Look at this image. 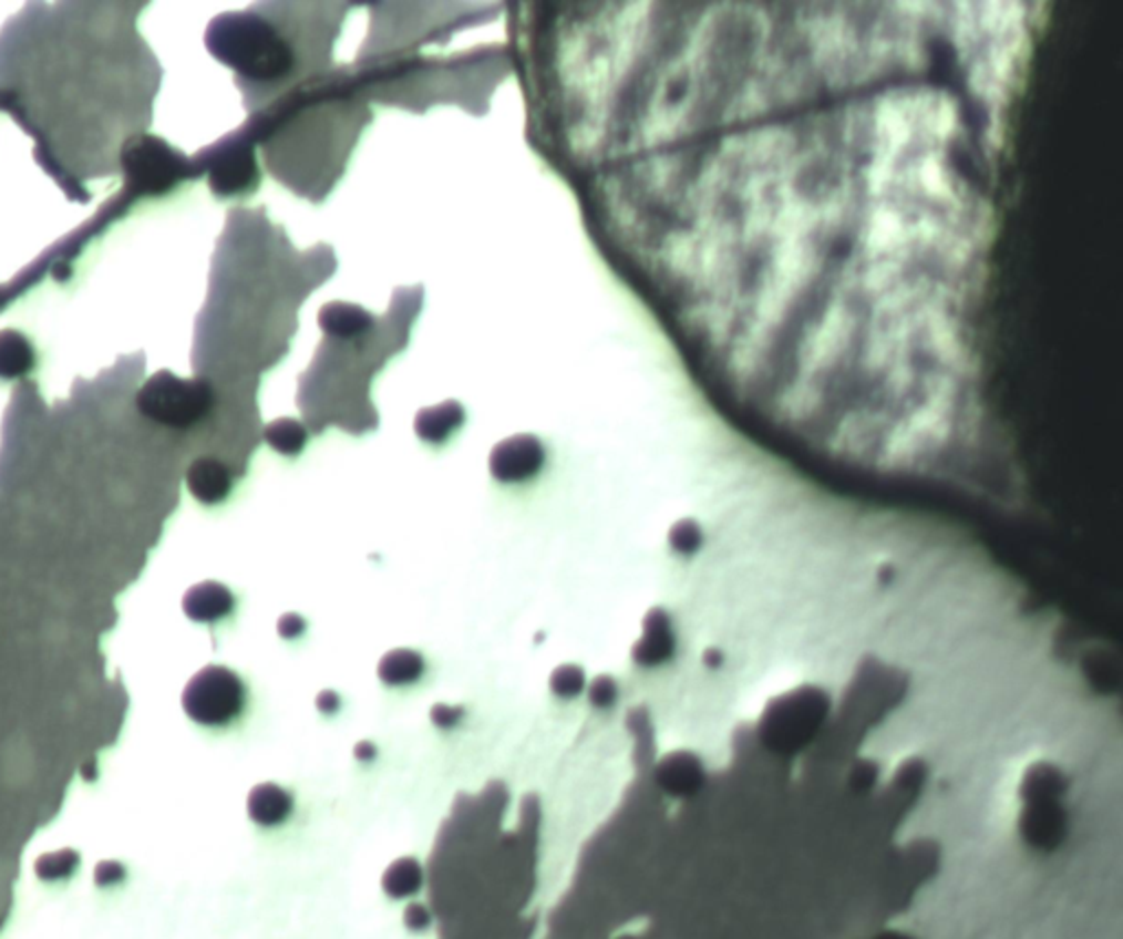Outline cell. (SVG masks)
Listing matches in <instances>:
<instances>
[{
  "mask_svg": "<svg viewBox=\"0 0 1123 939\" xmlns=\"http://www.w3.org/2000/svg\"><path fill=\"white\" fill-rule=\"evenodd\" d=\"M209 51L241 78L281 80L292 71V47L257 13H225L207 33Z\"/></svg>",
  "mask_w": 1123,
  "mask_h": 939,
  "instance_id": "cell-1",
  "label": "cell"
},
{
  "mask_svg": "<svg viewBox=\"0 0 1123 939\" xmlns=\"http://www.w3.org/2000/svg\"><path fill=\"white\" fill-rule=\"evenodd\" d=\"M138 413L172 431H192L216 409V389L207 378H178L163 369L136 391Z\"/></svg>",
  "mask_w": 1123,
  "mask_h": 939,
  "instance_id": "cell-2",
  "label": "cell"
},
{
  "mask_svg": "<svg viewBox=\"0 0 1123 939\" xmlns=\"http://www.w3.org/2000/svg\"><path fill=\"white\" fill-rule=\"evenodd\" d=\"M125 185L138 194L158 196L169 192L181 178L187 176V158L167 145L163 138L141 134L134 136L121 152Z\"/></svg>",
  "mask_w": 1123,
  "mask_h": 939,
  "instance_id": "cell-3",
  "label": "cell"
},
{
  "mask_svg": "<svg viewBox=\"0 0 1123 939\" xmlns=\"http://www.w3.org/2000/svg\"><path fill=\"white\" fill-rule=\"evenodd\" d=\"M246 704L241 679L225 665L203 668L183 692L185 713L203 726L230 724Z\"/></svg>",
  "mask_w": 1123,
  "mask_h": 939,
  "instance_id": "cell-4",
  "label": "cell"
},
{
  "mask_svg": "<svg viewBox=\"0 0 1123 939\" xmlns=\"http://www.w3.org/2000/svg\"><path fill=\"white\" fill-rule=\"evenodd\" d=\"M209 183L218 196H237L257 187L259 169L248 141L237 136L214 152L209 165Z\"/></svg>",
  "mask_w": 1123,
  "mask_h": 939,
  "instance_id": "cell-5",
  "label": "cell"
},
{
  "mask_svg": "<svg viewBox=\"0 0 1123 939\" xmlns=\"http://www.w3.org/2000/svg\"><path fill=\"white\" fill-rule=\"evenodd\" d=\"M545 460L547 453L538 437L514 435L496 444L490 455V472L501 483H523L543 470Z\"/></svg>",
  "mask_w": 1123,
  "mask_h": 939,
  "instance_id": "cell-6",
  "label": "cell"
},
{
  "mask_svg": "<svg viewBox=\"0 0 1123 939\" xmlns=\"http://www.w3.org/2000/svg\"><path fill=\"white\" fill-rule=\"evenodd\" d=\"M189 494L203 505L225 503L233 489V472L218 457H198L189 464L187 474Z\"/></svg>",
  "mask_w": 1123,
  "mask_h": 939,
  "instance_id": "cell-7",
  "label": "cell"
},
{
  "mask_svg": "<svg viewBox=\"0 0 1123 939\" xmlns=\"http://www.w3.org/2000/svg\"><path fill=\"white\" fill-rule=\"evenodd\" d=\"M235 608V595L220 582H200L189 588L183 599V610L192 621L216 623L228 617Z\"/></svg>",
  "mask_w": 1123,
  "mask_h": 939,
  "instance_id": "cell-8",
  "label": "cell"
},
{
  "mask_svg": "<svg viewBox=\"0 0 1123 939\" xmlns=\"http://www.w3.org/2000/svg\"><path fill=\"white\" fill-rule=\"evenodd\" d=\"M319 321H321L323 332L337 341H353V339L367 334L375 326V319L367 310L351 306V303L326 306L321 310Z\"/></svg>",
  "mask_w": 1123,
  "mask_h": 939,
  "instance_id": "cell-9",
  "label": "cell"
},
{
  "mask_svg": "<svg viewBox=\"0 0 1123 939\" xmlns=\"http://www.w3.org/2000/svg\"><path fill=\"white\" fill-rule=\"evenodd\" d=\"M465 422V411L459 402L450 400L440 406L422 409L415 417V433L426 444H444Z\"/></svg>",
  "mask_w": 1123,
  "mask_h": 939,
  "instance_id": "cell-10",
  "label": "cell"
},
{
  "mask_svg": "<svg viewBox=\"0 0 1123 939\" xmlns=\"http://www.w3.org/2000/svg\"><path fill=\"white\" fill-rule=\"evenodd\" d=\"M35 362L38 353L24 334L16 330L0 332V380L24 378L35 369Z\"/></svg>",
  "mask_w": 1123,
  "mask_h": 939,
  "instance_id": "cell-11",
  "label": "cell"
},
{
  "mask_svg": "<svg viewBox=\"0 0 1123 939\" xmlns=\"http://www.w3.org/2000/svg\"><path fill=\"white\" fill-rule=\"evenodd\" d=\"M424 670V657L411 648L391 650L378 663V677L387 685H411L422 679Z\"/></svg>",
  "mask_w": 1123,
  "mask_h": 939,
  "instance_id": "cell-12",
  "label": "cell"
},
{
  "mask_svg": "<svg viewBox=\"0 0 1123 939\" xmlns=\"http://www.w3.org/2000/svg\"><path fill=\"white\" fill-rule=\"evenodd\" d=\"M292 813V797L275 786V784H261L253 788L248 797V815L250 819L259 825H277L284 822Z\"/></svg>",
  "mask_w": 1123,
  "mask_h": 939,
  "instance_id": "cell-13",
  "label": "cell"
},
{
  "mask_svg": "<svg viewBox=\"0 0 1123 939\" xmlns=\"http://www.w3.org/2000/svg\"><path fill=\"white\" fill-rule=\"evenodd\" d=\"M264 437H266L268 446L272 451H277L279 455L295 457L308 444V429L301 422H297V420L281 417V420H275L272 424L266 426Z\"/></svg>",
  "mask_w": 1123,
  "mask_h": 939,
  "instance_id": "cell-14",
  "label": "cell"
},
{
  "mask_svg": "<svg viewBox=\"0 0 1123 939\" xmlns=\"http://www.w3.org/2000/svg\"><path fill=\"white\" fill-rule=\"evenodd\" d=\"M80 863H82V856L80 852L75 849H58V852H49V854H42L38 860H35V876L42 880V883H60V880H69L71 876H75V871L80 869Z\"/></svg>",
  "mask_w": 1123,
  "mask_h": 939,
  "instance_id": "cell-15",
  "label": "cell"
},
{
  "mask_svg": "<svg viewBox=\"0 0 1123 939\" xmlns=\"http://www.w3.org/2000/svg\"><path fill=\"white\" fill-rule=\"evenodd\" d=\"M586 688V674L579 665H560L552 674V692L560 699H575Z\"/></svg>",
  "mask_w": 1123,
  "mask_h": 939,
  "instance_id": "cell-16",
  "label": "cell"
},
{
  "mask_svg": "<svg viewBox=\"0 0 1123 939\" xmlns=\"http://www.w3.org/2000/svg\"><path fill=\"white\" fill-rule=\"evenodd\" d=\"M619 696L617 681L612 677H597L588 688V699L595 706H610Z\"/></svg>",
  "mask_w": 1123,
  "mask_h": 939,
  "instance_id": "cell-17",
  "label": "cell"
},
{
  "mask_svg": "<svg viewBox=\"0 0 1123 939\" xmlns=\"http://www.w3.org/2000/svg\"><path fill=\"white\" fill-rule=\"evenodd\" d=\"M125 880V867L116 860H102L95 867V885L97 887H113Z\"/></svg>",
  "mask_w": 1123,
  "mask_h": 939,
  "instance_id": "cell-18",
  "label": "cell"
},
{
  "mask_svg": "<svg viewBox=\"0 0 1123 939\" xmlns=\"http://www.w3.org/2000/svg\"><path fill=\"white\" fill-rule=\"evenodd\" d=\"M306 626H308V623H306V619H303L301 615H297V612H286V615L279 619L277 630H279V634H281L284 639H297V637H301V634H303Z\"/></svg>",
  "mask_w": 1123,
  "mask_h": 939,
  "instance_id": "cell-19",
  "label": "cell"
},
{
  "mask_svg": "<svg viewBox=\"0 0 1123 939\" xmlns=\"http://www.w3.org/2000/svg\"><path fill=\"white\" fill-rule=\"evenodd\" d=\"M461 713H463V711H461L459 706L454 709V706H446V704H437V706L433 709V720H435L440 726H452L454 722H459Z\"/></svg>",
  "mask_w": 1123,
  "mask_h": 939,
  "instance_id": "cell-20",
  "label": "cell"
},
{
  "mask_svg": "<svg viewBox=\"0 0 1123 939\" xmlns=\"http://www.w3.org/2000/svg\"><path fill=\"white\" fill-rule=\"evenodd\" d=\"M319 706H321V711H334V709H338L337 694H334V692H326V694H321V699H319Z\"/></svg>",
  "mask_w": 1123,
  "mask_h": 939,
  "instance_id": "cell-21",
  "label": "cell"
}]
</instances>
